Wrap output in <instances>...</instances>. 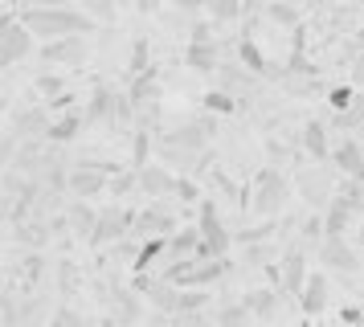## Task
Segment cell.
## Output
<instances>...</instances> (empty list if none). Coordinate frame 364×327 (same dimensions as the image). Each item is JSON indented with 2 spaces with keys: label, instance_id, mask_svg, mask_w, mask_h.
<instances>
[{
  "label": "cell",
  "instance_id": "obj_1",
  "mask_svg": "<svg viewBox=\"0 0 364 327\" xmlns=\"http://www.w3.org/2000/svg\"><path fill=\"white\" fill-rule=\"evenodd\" d=\"M21 21L33 29V37L41 41H62V37H86V33H95V16L90 13H78V9H25Z\"/></svg>",
  "mask_w": 364,
  "mask_h": 327
},
{
  "label": "cell",
  "instance_id": "obj_2",
  "mask_svg": "<svg viewBox=\"0 0 364 327\" xmlns=\"http://www.w3.org/2000/svg\"><path fill=\"white\" fill-rule=\"evenodd\" d=\"M225 274V262L221 258H181V262H168L164 278L172 286H209Z\"/></svg>",
  "mask_w": 364,
  "mask_h": 327
},
{
  "label": "cell",
  "instance_id": "obj_3",
  "mask_svg": "<svg viewBox=\"0 0 364 327\" xmlns=\"http://www.w3.org/2000/svg\"><path fill=\"white\" fill-rule=\"evenodd\" d=\"M119 168L115 164H95V160H78V168L70 172V193L78 196V200H95L111 188V176H115Z\"/></svg>",
  "mask_w": 364,
  "mask_h": 327
},
{
  "label": "cell",
  "instance_id": "obj_4",
  "mask_svg": "<svg viewBox=\"0 0 364 327\" xmlns=\"http://www.w3.org/2000/svg\"><path fill=\"white\" fill-rule=\"evenodd\" d=\"M29 49H33V29L4 9L0 13V58H4V65H17L21 58H29Z\"/></svg>",
  "mask_w": 364,
  "mask_h": 327
},
{
  "label": "cell",
  "instance_id": "obj_5",
  "mask_svg": "<svg viewBox=\"0 0 364 327\" xmlns=\"http://www.w3.org/2000/svg\"><path fill=\"white\" fill-rule=\"evenodd\" d=\"M197 229L200 237L209 242V250H213L217 258H225V250H230V229H225V221H221V213H217V205L209 200V196H200L197 200Z\"/></svg>",
  "mask_w": 364,
  "mask_h": 327
},
{
  "label": "cell",
  "instance_id": "obj_6",
  "mask_svg": "<svg viewBox=\"0 0 364 327\" xmlns=\"http://www.w3.org/2000/svg\"><path fill=\"white\" fill-rule=\"evenodd\" d=\"M41 58L50 65H82L90 58V41L86 37H62V41H46Z\"/></svg>",
  "mask_w": 364,
  "mask_h": 327
},
{
  "label": "cell",
  "instance_id": "obj_7",
  "mask_svg": "<svg viewBox=\"0 0 364 327\" xmlns=\"http://www.w3.org/2000/svg\"><path fill=\"white\" fill-rule=\"evenodd\" d=\"M287 193H291V184H287L274 168H262V172H258V200H254V205H258L262 217L266 213H279L282 200H287Z\"/></svg>",
  "mask_w": 364,
  "mask_h": 327
},
{
  "label": "cell",
  "instance_id": "obj_8",
  "mask_svg": "<svg viewBox=\"0 0 364 327\" xmlns=\"http://www.w3.org/2000/svg\"><path fill=\"white\" fill-rule=\"evenodd\" d=\"M135 217H139V213H132V209L102 213L99 225H95V233H90V245H107V242H115V237H123V233L135 225Z\"/></svg>",
  "mask_w": 364,
  "mask_h": 327
},
{
  "label": "cell",
  "instance_id": "obj_9",
  "mask_svg": "<svg viewBox=\"0 0 364 327\" xmlns=\"http://www.w3.org/2000/svg\"><path fill=\"white\" fill-rule=\"evenodd\" d=\"M135 229L148 233V237H172V233H176V217L168 209H160V200H156V205H144V209H139Z\"/></svg>",
  "mask_w": 364,
  "mask_h": 327
},
{
  "label": "cell",
  "instance_id": "obj_10",
  "mask_svg": "<svg viewBox=\"0 0 364 327\" xmlns=\"http://www.w3.org/2000/svg\"><path fill=\"white\" fill-rule=\"evenodd\" d=\"M328 299H331L328 274H323V270H311V274H307V286H303V294H299V307H303V315H323Z\"/></svg>",
  "mask_w": 364,
  "mask_h": 327
},
{
  "label": "cell",
  "instance_id": "obj_11",
  "mask_svg": "<svg viewBox=\"0 0 364 327\" xmlns=\"http://www.w3.org/2000/svg\"><path fill=\"white\" fill-rule=\"evenodd\" d=\"M319 262L331 266V270L352 274V270H356V250L348 245V237H323V242H319Z\"/></svg>",
  "mask_w": 364,
  "mask_h": 327
},
{
  "label": "cell",
  "instance_id": "obj_12",
  "mask_svg": "<svg viewBox=\"0 0 364 327\" xmlns=\"http://www.w3.org/2000/svg\"><path fill=\"white\" fill-rule=\"evenodd\" d=\"M50 123H53L50 107H25L13 119V131H17L21 139H41V135H50Z\"/></svg>",
  "mask_w": 364,
  "mask_h": 327
},
{
  "label": "cell",
  "instance_id": "obj_13",
  "mask_svg": "<svg viewBox=\"0 0 364 327\" xmlns=\"http://www.w3.org/2000/svg\"><path fill=\"white\" fill-rule=\"evenodd\" d=\"M176 184H181V176H172V172L160 168V164L139 168V188H144L148 196H176Z\"/></svg>",
  "mask_w": 364,
  "mask_h": 327
},
{
  "label": "cell",
  "instance_id": "obj_14",
  "mask_svg": "<svg viewBox=\"0 0 364 327\" xmlns=\"http://www.w3.org/2000/svg\"><path fill=\"white\" fill-rule=\"evenodd\" d=\"M352 213L356 209H352L340 193L331 196V205L323 209V237H344L348 229H352Z\"/></svg>",
  "mask_w": 364,
  "mask_h": 327
},
{
  "label": "cell",
  "instance_id": "obj_15",
  "mask_svg": "<svg viewBox=\"0 0 364 327\" xmlns=\"http://www.w3.org/2000/svg\"><path fill=\"white\" fill-rule=\"evenodd\" d=\"M331 164L344 172V176H364V144L344 139V144L331 147Z\"/></svg>",
  "mask_w": 364,
  "mask_h": 327
},
{
  "label": "cell",
  "instance_id": "obj_16",
  "mask_svg": "<svg viewBox=\"0 0 364 327\" xmlns=\"http://www.w3.org/2000/svg\"><path fill=\"white\" fill-rule=\"evenodd\" d=\"M307 258H303V250H291L287 258H282V291L287 294H303V286H307Z\"/></svg>",
  "mask_w": 364,
  "mask_h": 327
},
{
  "label": "cell",
  "instance_id": "obj_17",
  "mask_svg": "<svg viewBox=\"0 0 364 327\" xmlns=\"http://www.w3.org/2000/svg\"><path fill=\"white\" fill-rule=\"evenodd\" d=\"M303 147H307V156L319 164L331 160V144H328V127L319 123V119H307L303 123Z\"/></svg>",
  "mask_w": 364,
  "mask_h": 327
},
{
  "label": "cell",
  "instance_id": "obj_18",
  "mask_svg": "<svg viewBox=\"0 0 364 327\" xmlns=\"http://www.w3.org/2000/svg\"><path fill=\"white\" fill-rule=\"evenodd\" d=\"M127 98H132V107H148L151 98H160V74H156V70L132 74V82H127Z\"/></svg>",
  "mask_w": 364,
  "mask_h": 327
},
{
  "label": "cell",
  "instance_id": "obj_19",
  "mask_svg": "<svg viewBox=\"0 0 364 327\" xmlns=\"http://www.w3.org/2000/svg\"><path fill=\"white\" fill-rule=\"evenodd\" d=\"M213 131H209V123H197V127H181V131H168L160 144L164 147H181V151H200L205 147V139H209Z\"/></svg>",
  "mask_w": 364,
  "mask_h": 327
},
{
  "label": "cell",
  "instance_id": "obj_20",
  "mask_svg": "<svg viewBox=\"0 0 364 327\" xmlns=\"http://www.w3.org/2000/svg\"><path fill=\"white\" fill-rule=\"evenodd\" d=\"M200 229L193 225V229H176L172 233V242H168V258L172 262H181V258H197V250H200Z\"/></svg>",
  "mask_w": 364,
  "mask_h": 327
},
{
  "label": "cell",
  "instance_id": "obj_21",
  "mask_svg": "<svg viewBox=\"0 0 364 327\" xmlns=\"http://www.w3.org/2000/svg\"><path fill=\"white\" fill-rule=\"evenodd\" d=\"M299 188H303V193H307V200H311L315 209H328L331 205V180L323 176V172H303V176H299Z\"/></svg>",
  "mask_w": 364,
  "mask_h": 327
},
{
  "label": "cell",
  "instance_id": "obj_22",
  "mask_svg": "<svg viewBox=\"0 0 364 327\" xmlns=\"http://www.w3.org/2000/svg\"><path fill=\"white\" fill-rule=\"evenodd\" d=\"M168 242H172V237H148V242L139 245V254H135V262H132L135 274H148L160 258H168Z\"/></svg>",
  "mask_w": 364,
  "mask_h": 327
},
{
  "label": "cell",
  "instance_id": "obj_23",
  "mask_svg": "<svg viewBox=\"0 0 364 327\" xmlns=\"http://www.w3.org/2000/svg\"><path fill=\"white\" fill-rule=\"evenodd\" d=\"M217 58H221V53H217L213 41H188V53H184V62L193 65L197 74H213V70H217Z\"/></svg>",
  "mask_w": 364,
  "mask_h": 327
},
{
  "label": "cell",
  "instance_id": "obj_24",
  "mask_svg": "<svg viewBox=\"0 0 364 327\" xmlns=\"http://www.w3.org/2000/svg\"><path fill=\"white\" fill-rule=\"evenodd\" d=\"M237 58H242V65H246L250 74H274V70H270V62H266V53L258 49V41H254V37H242V41H237Z\"/></svg>",
  "mask_w": 364,
  "mask_h": 327
},
{
  "label": "cell",
  "instance_id": "obj_25",
  "mask_svg": "<svg viewBox=\"0 0 364 327\" xmlns=\"http://www.w3.org/2000/svg\"><path fill=\"white\" fill-rule=\"evenodd\" d=\"M78 131H82V114L70 111V114H58V119H53L46 139H50V144H70V139H78Z\"/></svg>",
  "mask_w": 364,
  "mask_h": 327
},
{
  "label": "cell",
  "instance_id": "obj_26",
  "mask_svg": "<svg viewBox=\"0 0 364 327\" xmlns=\"http://www.w3.org/2000/svg\"><path fill=\"white\" fill-rule=\"evenodd\" d=\"M205 111L209 114H233L237 111V98H233L230 90H209V95H205Z\"/></svg>",
  "mask_w": 364,
  "mask_h": 327
},
{
  "label": "cell",
  "instance_id": "obj_27",
  "mask_svg": "<svg viewBox=\"0 0 364 327\" xmlns=\"http://www.w3.org/2000/svg\"><path fill=\"white\" fill-rule=\"evenodd\" d=\"M132 164H135V172L151 164V135L148 131H135L132 135Z\"/></svg>",
  "mask_w": 364,
  "mask_h": 327
},
{
  "label": "cell",
  "instance_id": "obj_28",
  "mask_svg": "<svg viewBox=\"0 0 364 327\" xmlns=\"http://www.w3.org/2000/svg\"><path fill=\"white\" fill-rule=\"evenodd\" d=\"M70 221L82 229L86 237H90V233H95V225H99V217H95V209H90L86 200H74V205H70Z\"/></svg>",
  "mask_w": 364,
  "mask_h": 327
},
{
  "label": "cell",
  "instance_id": "obj_29",
  "mask_svg": "<svg viewBox=\"0 0 364 327\" xmlns=\"http://www.w3.org/2000/svg\"><path fill=\"white\" fill-rule=\"evenodd\" d=\"M246 311H250V315H258V319H266V315H274V291H250Z\"/></svg>",
  "mask_w": 364,
  "mask_h": 327
},
{
  "label": "cell",
  "instance_id": "obj_30",
  "mask_svg": "<svg viewBox=\"0 0 364 327\" xmlns=\"http://www.w3.org/2000/svg\"><path fill=\"white\" fill-rule=\"evenodd\" d=\"M205 9H209L217 21H237V16H242V0H209Z\"/></svg>",
  "mask_w": 364,
  "mask_h": 327
},
{
  "label": "cell",
  "instance_id": "obj_31",
  "mask_svg": "<svg viewBox=\"0 0 364 327\" xmlns=\"http://www.w3.org/2000/svg\"><path fill=\"white\" fill-rule=\"evenodd\" d=\"M328 102L336 107V111L356 107V86H331V90H328Z\"/></svg>",
  "mask_w": 364,
  "mask_h": 327
},
{
  "label": "cell",
  "instance_id": "obj_32",
  "mask_svg": "<svg viewBox=\"0 0 364 327\" xmlns=\"http://www.w3.org/2000/svg\"><path fill=\"white\" fill-rule=\"evenodd\" d=\"M266 16L279 21V25H299V13L291 4H282V0H270V4H266Z\"/></svg>",
  "mask_w": 364,
  "mask_h": 327
},
{
  "label": "cell",
  "instance_id": "obj_33",
  "mask_svg": "<svg viewBox=\"0 0 364 327\" xmlns=\"http://www.w3.org/2000/svg\"><path fill=\"white\" fill-rule=\"evenodd\" d=\"M127 70H132V74L151 70V65H148V41H144V37H135V41H132V62H127Z\"/></svg>",
  "mask_w": 364,
  "mask_h": 327
},
{
  "label": "cell",
  "instance_id": "obj_34",
  "mask_svg": "<svg viewBox=\"0 0 364 327\" xmlns=\"http://www.w3.org/2000/svg\"><path fill=\"white\" fill-rule=\"evenodd\" d=\"M82 9L95 21H115V0H82Z\"/></svg>",
  "mask_w": 364,
  "mask_h": 327
},
{
  "label": "cell",
  "instance_id": "obj_35",
  "mask_svg": "<svg viewBox=\"0 0 364 327\" xmlns=\"http://www.w3.org/2000/svg\"><path fill=\"white\" fill-rule=\"evenodd\" d=\"M132 188H139V172H115L111 176V193L115 196H127Z\"/></svg>",
  "mask_w": 364,
  "mask_h": 327
},
{
  "label": "cell",
  "instance_id": "obj_36",
  "mask_svg": "<svg viewBox=\"0 0 364 327\" xmlns=\"http://www.w3.org/2000/svg\"><path fill=\"white\" fill-rule=\"evenodd\" d=\"M62 86H66V82H62V74H41V78H37V90H41V95H50V98L66 95Z\"/></svg>",
  "mask_w": 364,
  "mask_h": 327
},
{
  "label": "cell",
  "instance_id": "obj_37",
  "mask_svg": "<svg viewBox=\"0 0 364 327\" xmlns=\"http://www.w3.org/2000/svg\"><path fill=\"white\" fill-rule=\"evenodd\" d=\"M197 307H205V294L193 286L188 294H181V307H176V311H197Z\"/></svg>",
  "mask_w": 364,
  "mask_h": 327
},
{
  "label": "cell",
  "instance_id": "obj_38",
  "mask_svg": "<svg viewBox=\"0 0 364 327\" xmlns=\"http://www.w3.org/2000/svg\"><path fill=\"white\" fill-rule=\"evenodd\" d=\"M176 196H181V200H200L197 184H193L188 176H181V184H176Z\"/></svg>",
  "mask_w": 364,
  "mask_h": 327
},
{
  "label": "cell",
  "instance_id": "obj_39",
  "mask_svg": "<svg viewBox=\"0 0 364 327\" xmlns=\"http://www.w3.org/2000/svg\"><path fill=\"white\" fill-rule=\"evenodd\" d=\"M205 4H209V0H172V9H181V13H197Z\"/></svg>",
  "mask_w": 364,
  "mask_h": 327
},
{
  "label": "cell",
  "instance_id": "obj_40",
  "mask_svg": "<svg viewBox=\"0 0 364 327\" xmlns=\"http://www.w3.org/2000/svg\"><path fill=\"white\" fill-rule=\"evenodd\" d=\"M193 41H213L209 37V25H193Z\"/></svg>",
  "mask_w": 364,
  "mask_h": 327
},
{
  "label": "cell",
  "instance_id": "obj_41",
  "mask_svg": "<svg viewBox=\"0 0 364 327\" xmlns=\"http://www.w3.org/2000/svg\"><path fill=\"white\" fill-rule=\"evenodd\" d=\"M33 9H66V0H33Z\"/></svg>",
  "mask_w": 364,
  "mask_h": 327
},
{
  "label": "cell",
  "instance_id": "obj_42",
  "mask_svg": "<svg viewBox=\"0 0 364 327\" xmlns=\"http://www.w3.org/2000/svg\"><path fill=\"white\" fill-rule=\"evenodd\" d=\"M356 86H364V58L356 62Z\"/></svg>",
  "mask_w": 364,
  "mask_h": 327
},
{
  "label": "cell",
  "instance_id": "obj_43",
  "mask_svg": "<svg viewBox=\"0 0 364 327\" xmlns=\"http://www.w3.org/2000/svg\"><path fill=\"white\" fill-rule=\"evenodd\" d=\"M50 327H66V319H62V315H58V319H53V323Z\"/></svg>",
  "mask_w": 364,
  "mask_h": 327
},
{
  "label": "cell",
  "instance_id": "obj_44",
  "mask_svg": "<svg viewBox=\"0 0 364 327\" xmlns=\"http://www.w3.org/2000/svg\"><path fill=\"white\" fill-rule=\"evenodd\" d=\"M360 245H364V217H360Z\"/></svg>",
  "mask_w": 364,
  "mask_h": 327
}]
</instances>
